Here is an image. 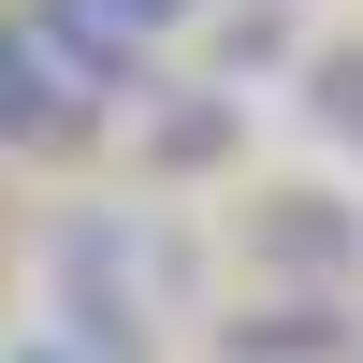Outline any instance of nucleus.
Here are the masks:
<instances>
[{"mask_svg": "<svg viewBox=\"0 0 363 363\" xmlns=\"http://www.w3.org/2000/svg\"><path fill=\"white\" fill-rule=\"evenodd\" d=\"M116 116H131V102H116L102 73H73V58L0 0V145H15V160H87Z\"/></svg>", "mask_w": 363, "mask_h": 363, "instance_id": "f257e3e1", "label": "nucleus"}, {"mask_svg": "<svg viewBox=\"0 0 363 363\" xmlns=\"http://www.w3.org/2000/svg\"><path fill=\"white\" fill-rule=\"evenodd\" d=\"M15 15L44 29V44L73 58V73H102L116 102H131V87L160 73V44H174V29L203 15V0H15Z\"/></svg>", "mask_w": 363, "mask_h": 363, "instance_id": "f03ea898", "label": "nucleus"}, {"mask_svg": "<svg viewBox=\"0 0 363 363\" xmlns=\"http://www.w3.org/2000/svg\"><path fill=\"white\" fill-rule=\"evenodd\" d=\"M335 335H349L335 291H262V306L233 320V363H335Z\"/></svg>", "mask_w": 363, "mask_h": 363, "instance_id": "7ed1b4c3", "label": "nucleus"}, {"mask_svg": "<svg viewBox=\"0 0 363 363\" xmlns=\"http://www.w3.org/2000/svg\"><path fill=\"white\" fill-rule=\"evenodd\" d=\"M306 116H320L335 145H363V44H335V58L306 73Z\"/></svg>", "mask_w": 363, "mask_h": 363, "instance_id": "20e7f679", "label": "nucleus"}, {"mask_svg": "<svg viewBox=\"0 0 363 363\" xmlns=\"http://www.w3.org/2000/svg\"><path fill=\"white\" fill-rule=\"evenodd\" d=\"M0 363H102V349H73V335H15Z\"/></svg>", "mask_w": 363, "mask_h": 363, "instance_id": "39448f33", "label": "nucleus"}]
</instances>
